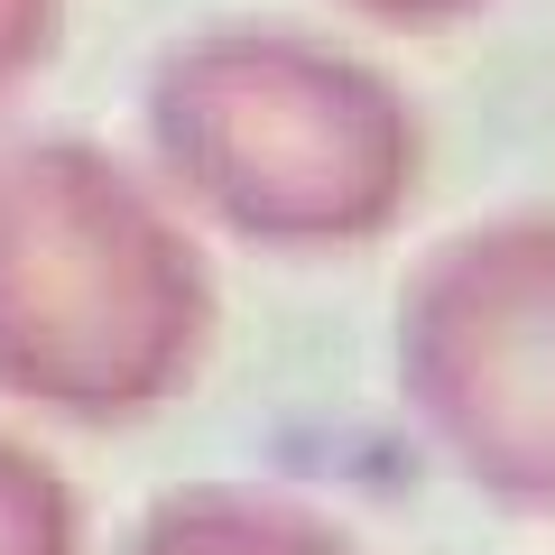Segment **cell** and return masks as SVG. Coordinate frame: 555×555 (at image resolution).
<instances>
[{
  "label": "cell",
  "mask_w": 555,
  "mask_h": 555,
  "mask_svg": "<svg viewBox=\"0 0 555 555\" xmlns=\"http://www.w3.org/2000/svg\"><path fill=\"white\" fill-rule=\"evenodd\" d=\"M214 343L204 250L112 149H0V398L120 426L195 379Z\"/></svg>",
  "instance_id": "6da1fadb"
},
{
  "label": "cell",
  "mask_w": 555,
  "mask_h": 555,
  "mask_svg": "<svg viewBox=\"0 0 555 555\" xmlns=\"http://www.w3.org/2000/svg\"><path fill=\"white\" fill-rule=\"evenodd\" d=\"M177 195L259 250H361L416 195V112L379 65L297 28H204L149 75Z\"/></svg>",
  "instance_id": "7a4b0ae2"
},
{
  "label": "cell",
  "mask_w": 555,
  "mask_h": 555,
  "mask_svg": "<svg viewBox=\"0 0 555 555\" xmlns=\"http://www.w3.org/2000/svg\"><path fill=\"white\" fill-rule=\"evenodd\" d=\"M398 398L473 491L555 500V222L454 232L398 297Z\"/></svg>",
  "instance_id": "3957f363"
},
{
  "label": "cell",
  "mask_w": 555,
  "mask_h": 555,
  "mask_svg": "<svg viewBox=\"0 0 555 555\" xmlns=\"http://www.w3.org/2000/svg\"><path fill=\"white\" fill-rule=\"evenodd\" d=\"M130 555H352V537L324 528L297 500L259 491H177L130 528Z\"/></svg>",
  "instance_id": "277c9868"
},
{
  "label": "cell",
  "mask_w": 555,
  "mask_h": 555,
  "mask_svg": "<svg viewBox=\"0 0 555 555\" xmlns=\"http://www.w3.org/2000/svg\"><path fill=\"white\" fill-rule=\"evenodd\" d=\"M83 509L56 481V463L0 436V555H75Z\"/></svg>",
  "instance_id": "5b68a950"
},
{
  "label": "cell",
  "mask_w": 555,
  "mask_h": 555,
  "mask_svg": "<svg viewBox=\"0 0 555 555\" xmlns=\"http://www.w3.org/2000/svg\"><path fill=\"white\" fill-rule=\"evenodd\" d=\"M56 10H65V0H0V102H10V83H20L28 65H47V47H56Z\"/></svg>",
  "instance_id": "8992f818"
},
{
  "label": "cell",
  "mask_w": 555,
  "mask_h": 555,
  "mask_svg": "<svg viewBox=\"0 0 555 555\" xmlns=\"http://www.w3.org/2000/svg\"><path fill=\"white\" fill-rule=\"evenodd\" d=\"M352 10H371V20H389V28H444L454 10H473V0H352Z\"/></svg>",
  "instance_id": "52a82bcc"
}]
</instances>
